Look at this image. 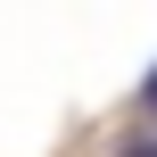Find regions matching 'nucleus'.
Here are the masks:
<instances>
[{
    "instance_id": "f257e3e1",
    "label": "nucleus",
    "mask_w": 157,
    "mask_h": 157,
    "mask_svg": "<svg viewBox=\"0 0 157 157\" xmlns=\"http://www.w3.org/2000/svg\"><path fill=\"white\" fill-rule=\"evenodd\" d=\"M124 157H157V132H141V141H124Z\"/></svg>"
},
{
    "instance_id": "f03ea898",
    "label": "nucleus",
    "mask_w": 157,
    "mask_h": 157,
    "mask_svg": "<svg viewBox=\"0 0 157 157\" xmlns=\"http://www.w3.org/2000/svg\"><path fill=\"white\" fill-rule=\"evenodd\" d=\"M141 108H149V116H157V75H149V83H141Z\"/></svg>"
}]
</instances>
